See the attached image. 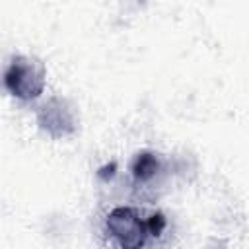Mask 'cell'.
I'll return each instance as SVG.
<instances>
[{
    "mask_svg": "<svg viewBox=\"0 0 249 249\" xmlns=\"http://www.w3.org/2000/svg\"><path fill=\"white\" fill-rule=\"evenodd\" d=\"M4 86L14 97L21 101L37 99L45 89L43 62L29 56H16L4 72Z\"/></svg>",
    "mask_w": 249,
    "mask_h": 249,
    "instance_id": "1",
    "label": "cell"
},
{
    "mask_svg": "<svg viewBox=\"0 0 249 249\" xmlns=\"http://www.w3.org/2000/svg\"><path fill=\"white\" fill-rule=\"evenodd\" d=\"M107 233L121 249H142L150 237L148 218H142L136 208L117 206L107 214Z\"/></svg>",
    "mask_w": 249,
    "mask_h": 249,
    "instance_id": "2",
    "label": "cell"
},
{
    "mask_svg": "<svg viewBox=\"0 0 249 249\" xmlns=\"http://www.w3.org/2000/svg\"><path fill=\"white\" fill-rule=\"evenodd\" d=\"M37 124L53 138H64L76 132L78 115L74 105L64 97H51L37 111Z\"/></svg>",
    "mask_w": 249,
    "mask_h": 249,
    "instance_id": "3",
    "label": "cell"
},
{
    "mask_svg": "<svg viewBox=\"0 0 249 249\" xmlns=\"http://www.w3.org/2000/svg\"><path fill=\"white\" fill-rule=\"evenodd\" d=\"M160 169V160L154 152H140L132 161V177L136 181H150Z\"/></svg>",
    "mask_w": 249,
    "mask_h": 249,
    "instance_id": "4",
    "label": "cell"
},
{
    "mask_svg": "<svg viewBox=\"0 0 249 249\" xmlns=\"http://www.w3.org/2000/svg\"><path fill=\"white\" fill-rule=\"evenodd\" d=\"M148 224H150V235L158 237L163 230H165V216L161 212H156L148 218Z\"/></svg>",
    "mask_w": 249,
    "mask_h": 249,
    "instance_id": "5",
    "label": "cell"
}]
</instances>
